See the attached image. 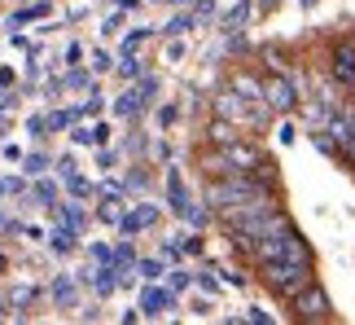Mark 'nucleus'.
<instances>
[{"label": "nucleus", "instance_id": "1", "mask_svg": "<svg viewBox=\"0 0 355 325\" xmlns=\"http://www.w3.org/2000/svg\"><path fill=\"white\" fill-rule=\"evenodd\" d=\"M272 194V189L263 185V176H254V172H233V176H215V181L207 185V202L215 211H233V207H245V202H254V198H263Z\"/></svg>", "mask_w": 355, "mask_h": 325}, {"label": "nucleus", "instance_id": "2", "mask_svg": "<svg viewBox=\"0 0 355 325\" xmlns=\"http://www.w3.org/2000/svg\"><path fill=\"white\" fill-rule=\"evenodd\" d=\"M259 273H263V286L272 294H281L285 303H294L298 294L316 281V264L311 260H272V264H259Z\"/></svg>", "mask_w": 355, "mask_h": 325}, {"label": "nucleus", "instance_id": "3", "mask_svg": "<svg viewBox=\"0 0 355 325\" xmlns=\"http://www.w3.org/2000/svg\"><path fill=\"white\" fill-rule=\"evenodd\" d=\"M250 260H254V264H272V260H311V247L303 242L298 224L285 220V224H277L272 233H263V238L254 242Z\"/></svg>", "mask_w": 355, "mask_h": 325}, {"label": "nucleus", "instance_id": "4", "mask_svg": "<svg viewBox=\"0 0 355 325\" xmlns=\"http://www.w3.org/2000/svg\"><path fill=\"white\" fill-rule=\"evenodd\" d=\"M294 317H298V321H329V317H334L329 294H324V290L316 286V281H311V286H307V290L294 299Z\"/></svg>", "mask_w": 355, "mask_h": 325}, {"label": "nucleus", "instance_id": "5", "mask_svg": "<svg viewBox=\"0 0 355 325\" xmlns=\"http://www.w3.org/2000/svg\"><path fill=\"white\" fill-rule=\"evenodd\" d=\"M263 101L272 106V115H294L298 110V88L285 75H272L263 84Z\"/></svg>", "mask_w": 355, "mask_h": 325}, {"label": "nucleus", "instance_id": "6", "mask_svg": "<svg viewBox=\"0 0 355 325\" xmlns=\"http://www.w3.org/2000/svg\"><path fill=\"white\" fill-rule=\"evenodd\" d=\"M171 308H175V290L145 281V290H141V317H167Z\"/></svg>", "mask_w": 355, "mask_h": 325}, {"label": "nucleus", "instance_id": "7", "mask_svg": "<svg viewBox=\"0 0 355 325\" xmlns=\"http://www.w3.org/2000/svg\"><path fill=\"white\" fill-rule=\"evenodd\" d=\"M334 79L343 88H355V44H334Z\"/></svg>", "mask_w": 355, "mask_h": 325}, {"label": "nucleus", "instance_id": "8", "mask_svg": "<svg viewBox=\"0 0 355 325\" xmlns=\"http://www.w3.org/2000/svg\"><path fill=\"white\" fill-rule=\"evenodd\" d=\"M167 207L184 220V211L193 207V198H189V189H184V176H180V167H167Z\"/></svg>", "mask_w": 355, "mask_h": 325}, {"label": "nucleus", "instance_id": "9", "mask_svg": "<svg viewBox=\"0 0 355 325\" xmlns=\"http://www.w3.org/2000/svg\"><path fill=\"white\" fill-rule=\"evenodd\" d=\"M145 92L141 88H128V92H119V97H114V106H110V110L119 115V119H136V115H141L145 110Z\"/></svg>", "mask_w": 355, "mask_h": 325}, {"label": "nucleus", "instance_id": "10", "mask_svg": "<svg viewBox=\"0 0 355 325\" xmlns=\"http://www.w3.org/2000/svg\"><path fill=\"white\" fill-rule=\"evenodd\" d=\"M49 247L58 251V255H71V251H79V228L75 224H53V233H49Z\"/></svg>", "mask_w": 355, "mask_h": 325}, {"label": "nucleus", "instance_id": "11", "mask_svg": "<svg viewBox=\"0 0 355 325\" xmlns=\"http://www.w3.org/2000/svg\"><path fill=\"white\" fill-rule=\"evenodd\" d=\"M250 13H254L250 0H237L233 9H224V31H241V26L250 22Z\"/></svg>", "mask_w": 355, "mask_h": 325}, {"label": "nucleus", "instance_id": "12", "mask_svg": "<svg viewBox=\"0 0 355 325\" xmlns=\"http://www.w3.org/2000/svg\"><path fill=\"white\" fill-rule=\"evenodd\" d=\"M49 13H53V5H49V0H35V5H26V9H18V13H13V18H9V26L40 22V18H49Z\"/></svg>", "mask_w": 355, "mask_h": 325}, {"label": "nucleus", "instance_id": "13", "mask_svg": "<svg viewBox=\"0 0 355 325\" xmlns=\"http://www.w3.org/2000/svg\"><path fill=\"white\" fill-rule=\"evenodd\" d=\"M79 119H84V106H71V110H53V115H49V132H66V128H75Z\"/></svg>", "mask_w": 355, "mask_h": 325}, {"label": "nucleus", "instance_id": "14", "mask_svg": "<svg viewBox=\"0 0 355 325\" xmlns=\"http://www.w3.org/2000/svg\"><path fill=\"white\" fill-rule=\"evenodd\" d=\"M75 299H79L75 281H71V277H53V303H62V308H75Z\"/></svg>", "mask_w": 355, "mask_h": 325}, {"label": "nucleus", "instance_id": "15", "mask_svg": "<svg viewBox=\"0 0 355 325\" xmlns=\"http://www.w3.org/2000/svg\"><path fill=\"white\" fill-rule=\"evenodd\" d=\"M66 194H71V198H92V194H97V185H92L88 176L71 172V176H66Z\"/></svg>", "mask_w": 355, "mask_h": 325}, {"label": "nucleus", "instance_id": "16", "mask_svg": "<svg viewBox=\"0 0 355 325\" xmlns=\"http://www.w3.org/2000/svg\"><path fill=\"white\" fill-rule=\"evenodd\" d=\"M211 141L220 145V150H224V145H233V141H237V128H233V119H215V124H211Z\"/></svg>", "mask_w": 355, "mask_h": 325}, {"label": "nucleus", "instance_id": "17", "mask_svg": "<svg viewBox=\"0 0 355 325\" xmlns=\"http://www.w3.org/2000/svg\"><path fill=\"white\" fill-rule=\"evenodd\" d=\"M202 22V13H180V18H171V26H162V35H184V31H193V26Z\"/></svg>", "mask_w": 355, "mask_h": 325}, {"label": "nucleus", "instance_id": "18", "mask_svg": "<svg viewBox=\"0 0 355 325\" xmlns=\"http://www.w3.org/2000/svg\"><path fill=\"white\" fill-rule=\"evenodd\" d=\"M114 228H119V238H136V233H141V228H149V224L141 220V211H123V220H119Z\"/></svg>", "mask_w": 355, "mask_h": 325}, {"label": "nucleus", "instance_id": "19", "mask_svg": "<svg viewBox=\"0 0 355 325\" xmlns=\"http://www.w3.org/2000/svg\"><path fill=\"white\" fill-rule=\"evenodd\" d=\"M233 88L241 92V97H250V101H263V84L250 79V75H233Z\"/></svg>", "mask_w": 355, "mask_h": 325}, {"label": "nucleus", "instance_id": "20", "mask_svg": "<svg viewBox=\"0 0 355 325\" xmlns=\"http://www.w3.org/2000/svg\"><path fill=\"white\" fill-rule=\"evenodd\" d=\"M136 277H141V281H158V277H167V264H162V260H136Z\"/></svg>", "mask_w": 355, "mask_h": 325}, {"label": "nucleus", "instance_id": "21", "mask_svg": "<svg viewBox=\"0 0 355 325\" xmlns=\"http://www.w3.org/2000/svg\"><path fill=\"white\" fill-rule=\"evenodd\" d=\"M211 211H215V207H211V202H193V207H189V211H184V220H189V224H193V228H207V224H211Z\"/></svg>", "mask_w": 355, "mask_h": 325}, {"label": "nucleus", "instance_id": "22", "mask_svg": "<svg viewBox=\"0 0 355 325\" xmlns=\"http://www.w3.org/2000/svg\"><path fill=\"white\" fill-rule=\"evenodd\" d=\"M114 71H119V79H141V58H136V53H123Z\"/></svg>", "mask_w": 355, "mask_h": 325}, {"label": "nucleus", "instance_id": "23", "mask_svg": "<svg viewBox=\"0 0 355 325\" xmlns=\"http://www.w3.org/2000/svg\"><path fill=\"white\" fill-rule=\"evenodd\" d=\"M58 215H62L66 224H75V228H84V224H88V215H84V207H79V202H62Z\"/></svg>", "mask_w": 355, "mask_h": 325}, {"label": "nucleus", "instance_id": "24", "mask_svg": "<svg viewBox=\"0 0 355 325\" xmlns=\"http://www.w3.org/2000/svg\"><path fill=\"white\" fill-rule=\"evenodd\" d=\"M35 198L44 202V207H53V211L62 207V202H58V185H53V181H35Z\"/></svg>", "mask_w": 355, "mask_h": 325}, {"label": "nucleus", "instance_id": "25", "mask_svg": "<svg viewBox=\"0 0 355 325\" xmlns=\"http://www.w3.org/2000/svg\"><path fill=\"white\" fill-rule=\"evenodd\" d=\"M35 299H40V290H35V286H18V290L9 294V303H13V308H31Z\"/></svg>", "mask_w": 355, "mask_h": 325}, {"label": "nucleus", "instance_id": "26", "mask_svg": "<svg viewBox=\"0 0 355 325\" xmlns=\"http://www.w3.org/2000/svg\"><path fill=\"white\" fill-rule=\"evenodd\" d=\"M145 40H149V26H136V31H128V35H123V53H136Z\"/></svg>", "mask_w": 355, "mask_h": 325}, {"label": "nucleus", "instance_id": "27", "mask_svg": "<svg viewBox=\"0 0 355 325\" xmlns=\"http://www.w3.org/2000/svg\"><path fill=\"white\" fill-rule=\"evenodd\" d=\"M189 281H193V273H184V268H167V286L180 294V290H189Z\"/></svg>", "mask_w": 355, "mask_h": 325}, {"label": "nucleus", "instance_id": "28", "mask_svg": "<svg viewBox=\"0 0 355 325\" xmlns=\"http://www.w3.org/2000/svg\"><path fill=\"white\" fill-rule=\"evenodd\" d=\"M49 167H53L49 154H26V176H44Z\"/></svg>", "mask_w": 355, "mask_h": 325}, {"label": "nucleus", "instance_id": "29", "mask_svg": "<svg viewBox=\"0 0 355 325\" xmlns=\"http://www.w3.org/2000/svg\"><path fill=\"white\" fill-rule=\"evenodd\" d=\"M114 202H119V198H105V207L97 211V220H105V224H119V220H123V211L114 207Z\"/></svg>", "mask_w": 355, "mask_h": 325}, {"label": "nucleus", "instance_id": "30", "mask_svg": "<svg viewBox=\"0 0 355 325\" xmlns=\"http://www.w3.org/2000/svg\"><path fill=\"white\" fill-rule=\"evenodd\" d=\"M92 260H97V264H114V247H105V242H92Z\"/></svg>", "mask_w": 355, "mask_h": 325}, {"label": "nucleus", "instance_id": "31", "mask_svg": "<svg viewBox=\"0 0 355 325\" xmlns=\"http://www.w3.org/2000/svg\"><path fill=\"white\" fill-rule=\"evenodd\" d=\"M136 211H141V220H145V224H158V215H162V207H158V202H141Z\"/></svg>", "mask_w": 355, "mask_h": 325}, {"label": "nucleus", "instance_id": "32", "mask_svg": "<svg viewBox=\"0 0 355 325\" xmlns=\"http://www.w3.org/2000/svg\"><path fill=\"white\" fill-rule=\"evenodd\" d=\"M88 84H92V79H88L84 71H71V75L62 79V88H88Z\"/></svg>", "mask_w": 355, "mask_h": 325}, {"label": "nucleus", "instance_id": "33", "mask_svg": "<svg viewBox=\"0 0 355 325\" xmlns=\"http://www.w3.org/2000/svg\"><path fill=\"white\" fill-rule=\"evenodd\" d=\"M0 194H22V181L18 176H0Z\"/></svg>", "mask_w": 355, "mask_h": 325}, {"label": "nucleus", "instance_id": "34", "mask_svg": "<svg viewBox=\"0 0 355 325\" xmlns=\"http://www.w3.org/2000/svg\"><path fill=\"white\" fill-rule=\"evenodd\" d=\"M145 185H149V172H145V167H136V172L128 176V189H145Z\"/></svg>", "mask_w": 355, "mask_h": 325}, {"label": "nucleus", "instance_id": "35", "mask_svg": "<svg viewBox=\"0 0 355 325\" xmlns=\"http://www.w3.org/2000/svg\"><path fill=\"white\" fill-rule=\"evenodd\" d=\"M92 66H97V71L105 75V71H110L114 62H110V53H105V49H97V53H92Z\"/></svg>", "mask_w": 355, "mask_h": 325}, {"label": "nucleus", "instance_id": "36", "mask_svg": "<svg viewBox=\"0 0 355 325\" xmlns=\"http://www.w3.org/2000/svg\"><path fill=\"white\" fill-rule=\"evenodd\" d=\"M141 92H145V101H154V92H158V79H154V75H141Z\"/></svg>", "mask_w": 355, "mask_h": 325}, {"label": "nucleus", "instance_id": "37", "mask_svg": "<svg viewBox=\"0 0 355 325\" xmlns=\"http://www.w3.org/2000/svg\"><path fill=\"white\" fill-rule=\"evenodd\" d=\"M26 128H31L35 137H44V132H49V115H35V119H31V124H26Z\"/></svg>", "mask_w": 355, "mask_h": 325}, {"label": "nucleus", "instance_id": "38", "mask_svg": "<svg viewBox=\"0 0 355 325\" xmlns=\"http://www.w3.org/2000/svg\"><path fill=\"white\" fill-rule=\"evenodd\" d=\"M198 286H202V290H207V294H215V290H220V281H215L211 273H198Z\"/></svg>", "mask_w": 355, "mask_h": 325}, {"label": "nucleus", "instance_id": "39", "mask_svg": "<svg viewBox=\"0 0 355 325\" xmlns=\"http://www.w3.org/2000/svg\"><path fill=\"white\" fill-rule=\"evenodd\" d=\"M158 124H162V128L175 124V106H162V110H158Z\"/></svg>", "mask_w": 355, "mask_h": 325}, {"label": "nucleus", "instance_id": "40", "mask_svg": "<svg viewBox=\"0 0 355 325\" xmlns=\"http://www.w3.org/2000/svg\"><path fill=\"white\" fill-rule=\"evenodd\" d=\"M71 172H75V158H71V154H66V158H58V176H62V181H66Z\"/></svg>", "mask_w": 355, "mask_h": 325}, {"label": "nucleus", "instance_id": "41", "mask_svg": "<svg viewBox=\"0 0 355 325\" xmlns=\"http://www.w3.org/2000/svg\"><path fill=\"white\" fill-rule=\"evenodd\" d=\"M180 247H184V255H202V238H184Z\"/></svg>", "mask_w": 355, "mask_h": 325}, {"label": "nucleus", "instance_id": "42", "mask_svg": "<svg viewBox=\"0 0 355 325\" xmlns=\"http://www.w3.org/2000/svg\"><path fill=\"white\" fill-rule=\"evenodd\" d=\"M245 321H263V325H268L272 312H263V308H250V312H245Z\"/></svg>", "mask_w": 355, "mask_h": 325}, {"label": "nucleus", "instance_id": "43", "mask_svg": "<svg viewBox=\"0 0 355 325\" xmlns=\"http://www.w3.org/2000/svg\"><path fill=\"white\" fill-rule=\"evenodd\" d=\"M13 228H22V224L13 220V215H0V233H13Z\"/></svg>", "mask_w": 355, "mask_h": 325}, {"label": "nucleus", "instance_id": "44", "mask_svg": "<svg viewBox=\"0 0 355 325\" xmlns=\"http://www.w3.org/2000/svg\"><path fill=\"white\" fill-rule=\"evenodd\" d=\"M193 9H198V13H202V18H207V13H211V9H215V0H198V5H193Z\"/></svg>", "mask_w": 355, "mask_h": 325}, {"label": "nucleus", "instance_id": "45", "mask_svg": "<svg viewBox=\"0 0 355 325\" xmlns=\"http://www.w3.org/2000/svg\"><path fill=\"white\" fill-rule=\"evenodd\" d=\"M277 5H281V0H259V13H272Z\"/></svg>", "mask_w": 355, "mask_h": 325}, {"label": "nucleus", "instance_id": "46", "mask_svg": "<svg viewBox=\"0 0 355 325\" xmlns=\"http://www.w3.org/2000/svg\"><path fill=\"white\" fill-rule=\"evenodd\" d=\"M114 5H119V9H136V5H141V0H114Z\"/></svg>", "mask_w": 355, "mask_h": 325}, {"label": "nucleus", "instance_id": "47", "mask_svg": "<svg viewBox=\"0 0 355 325\" xmlns=\"http://www.w3.org/2000/svg\"><path fill=\"white\" fill-rule=\"evenodd\" d=\"M298 5H303V9H311V5H320V0H298Z\"/></svg>", "mask_w": 355, "mask_h": 325}, {"label": "nucleus", "instance_id": "48", "mask_svg": "<svg viewBox=\"0 0 355 325\" xmlns=\"http://www.w3.org/2000/svg\"><path fill=\"white\" fill-rule=\"evenodd\" d=\"M171 5H198V0H171Z\"/></svg>", "mask_w": 355, "mask_h": 325}, {"label": "nucleus", "instance_id": "49", "mask_svg": "<svg viewBox=\"0 0 355 325\" xmlns=\"http://www.w3.org/2000/svg\"><path fill=\"white\" fill-rule=\"evenodd\" d=\"M5 268H9V260H5V255H0V273H5Z\"/></svg>", "mask_w": 355, "mask_h": 325}]
</instances>
